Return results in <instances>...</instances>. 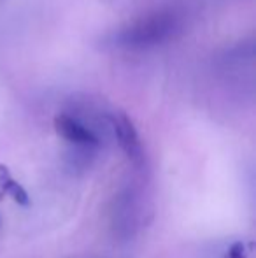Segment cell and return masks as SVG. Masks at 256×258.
I'll return each instance as SVG.
<instances>
[{"label":"cell","mask_w":256,"mask_h":258,"mask_svg":"<svg viewBox=\"0 0 256 258\" xmlns=\"http://www.w3.org/2000/svg\"><path fill=\"white\" fill-rule=\"evenodd\" d=\"M186 13L178 6H163L146 13L107 35V46L123 51H146L174 41L185 28Z\"/></svg>","instance_id":"cell-1"},{"label":"cell","mask_w":256,"mask_h":258,"mask_svg":"<svg viewBox=\"0 0 256 258\" xmlns=\"http://www.w3.org/2000/svg\"><path fill=\"white\" fill-rule=\"evenodd\" d=\"M221 258H249V248L242 241L233 242Z\"/></svg>","instance_id":"cell-6"},{"label":"cell","mask_w":256,"mask_h":258,"mask_svg":"<svg viewBox=\"0 0 256 258\" xmlns=\"http://www.w3.org/2000/svg\"><path fill=\"white\" fill-rule=\"evenodd\" d=\"M55 130L63 141H67L74 151L97 155L102 148V137L99 130L86 123L77 112H60L55 116Z\"/></svg>","instance_id":"cell-2"},{"label":"cell","mask_w":256,"mask_h":258,"mask_svg":"<svg viewBox=\"0 0 256 258\" xmlns=\"http://www.w3.org/2000/svg\"><path fill=\"white\" fill-rule=\"evenodd\" d=\"M0 225H2V216H0Z\"/></svg>","instance_id":"cell-8"},{"label":"cell","mask_w":256,"mask_h":258,"mask_svg":"<svg viewBox=\"0 0 256 258\" xmlns=\"http://www.w3.org/2000/svg\"><path fill=\"white\" fill-rule=\"evenodd\" d=\"M9 176H11L9 169H7L4 163H0V201H4V197H6V191H4V181H6Z\"/></svg>","instance_id":"cell-7"},{"label":"cell","mask_w":256,"mask_h":258,"mask_svg":"<svg viewBox=\"0 0 256 258\" xmlns=\"http://www.w3.org/2000/svg\"><path fill=\"white\" fill-rule=\"evenodd\" d=\"M116 225L120 228H125V232L130 230V227L133 225V214H135V206H133V197L132 194H123L120 195V199H118V206H116Z\"/></svg>","instance_id":"cell-4"},{"label":"cell","mask_w":256,"mask_h":258,"mask_svg":"<svg viewBox=\"0 0 256 258\" xmlns=\"http://www.w3.org/2000/svg\"><path fill=\"white\" fill-rule=\"evenodd\" d=\"M107 125L111 126V130H113L114 137L118 141V146L123 150L127 158L135 167H142L144 160H146V153H144V146L140 143L139 132H137L132 119L123 111L107 112Z\"/></svg>","instance_id":"cell-3"},{"label":"cell","mask_w":256,"mask_h":258,"mask_svg":"<svg viewBox=\"0 0 256 258\" xmlns=\"http://www.w3.org/2000/svg\"><path fill=\"white\" fill-rule=\"evenodd\" d=\"M4 191H6V195L13 197V201L16 202L18 206H23V207L30 206V197H28L27 190H25L18 181H14L13 176H9L4 181Z\"/></svg>","instance_id":"cell-5"}]
</instances>
